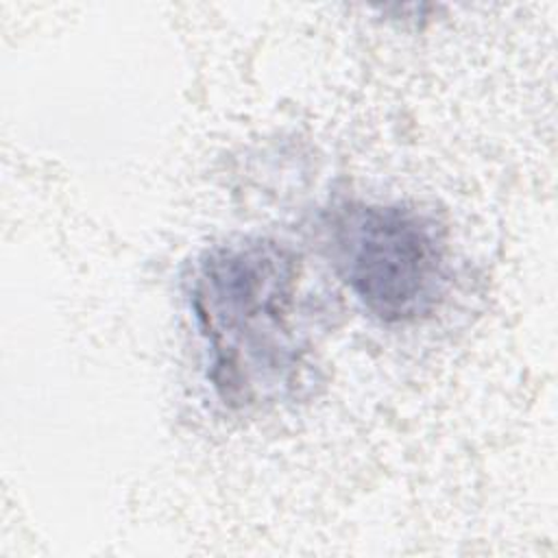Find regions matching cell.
Masks as SVG:
<instances>
[{"instance_id": "obj_2", "label": "cell", "mask_w": 558, "mask_h": 558, "mask_svg": "<svg viewBox=\"0 0 558 558\" xmlns=\"http://www.w3.org/2000/svg\"><path fill=\"white\" fill-rule=\"evenodd\" d=\"M320 244L333 275L384 325L421 323L449 292L447 231L416 205L340 201L320 216Z\"/></svg>"}, {"instance_id": "obj_1", "label": "cell", "mask_w": 558, "mask_h": 558, "mask_svg": "<svg viewBox=\"0 0 558 558\" xmlns=\"http://www.w3.org/2000/svg\"><path fill=\"white\" fill-rule=\"evenodd\" d=\"M301 255L266 235L203 248L185 299L205 353V377L233 412L296 399L314 377L312 312Z\"/></svg>"}]
</instances>
